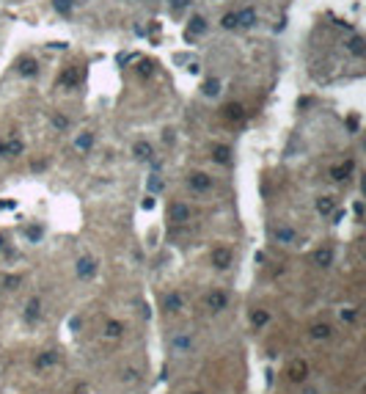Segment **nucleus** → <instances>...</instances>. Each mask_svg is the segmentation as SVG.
I'll return each mask as SVG.
<instances>
[{"label":"nucleus","instance_id":"1","mask_svg":"<svg viewBox=\"0 0 366 394\" xmlns=\"http://www.w3.org/2000/svg\"><path fill=\"white\" fill-rule=\"evenodd\" d=\"M308 375H311V370H308V361H303V358H292L289 364H286V378H289V383H306Z\"/></svg>","mask_w":366,"mask_h":394},{"label":"nucleus","instance_id":"2","mask_svg":"<svg viewBox=\"0 0 366 394\" xmlns=\"http://www.w3.org/2000/svg\"><path fill=\"white\" fill-rule=\"evenodd\" d=\"M187 185H190V191L193 193H209L212 191V177H209V174H204V171H193L187 177Z\"/></svg>","mask_w":366,"mask_h":394},{"label":"nucleus","instance_id":"3","mask_svg":"<svg viewBox=\"0 0 366 394\" xmlns=\"http://www.w3.org/2000/svg\"><path fill=\"white\" fill-rule=\"evenodd\" d=\"M209 262H212L218 270H226V268H231V262H234V254H231L226 245H218V248H212V254H209Z\"/></svg>","mask_w":366,"mask_h":394},{"label":"nucleus","instance_id":"4","mask_svg":"<svg viewBox=\"0 0 366 394\" xmlns=\"http://www.w3.org/2000/svg\"><path fill=\"white\" fill-rule=\"evenodd\" d=\"M61 361V353L58 350H44V353H39V356H36V361H33V367L36 370H50V367H55Z\"/></svg>","mask_w":366,"mask_h":394},{"label":"nucleus","instance_id":"5","mask_svg":"<svg viewBox=\"0 0 366 394\" xmlns=\"http://www.w3.org/2000/svg\"><path fill=\"white\" fill-rule=\"evenodd\" d=\"M226 306H229V295H226L223 290H212V293L207 295V309L209 311H223Z\"/></svg>","mask_w":366,"mask_h":394},{"label":"nucleus","instance_id":"6","mask_svg":"<svg viewBox=\"0 0 366 394\" xmlns=\"http://www.w3.org/2000/svg\"><path fill=\"white\" fill-rule=\"evenodd\" d=\"M182 306H184L182 293H168L166 298H163V309H166L168 314H177V311H182Z\"/></svg>","mask_w":366,"mask_h":394},{"label":"nucleus","instance_id":"7","mask_svg":"<svg viewBox=\"0 0 366 394\" xmlns=\"http://www.w3.org/2000/svg\"><path fill=\"white\" fill-rule=\"evenodd\" d=\"M96 273V259L94 257H80L77 259V276L80 279H91Z\"/></svg>","mask_w":366,"mask_h":394},{"label":"nucleus","instance_id":"8","mask_svg":"<svg viewBox=\"0 0 366 394\" xmlns=\"http://www.w3.org/2000/svg\"><path fill=\"white\" fill-rule=\"evenodd\" d=\"M333 336V325L331 322H314L311 325V339H317V342H325V339H331Z\"/></svg>","mask_w":366,"mask_h":394},{"label":"nucleus","instance_id":"9","mask_svg":"<svg viewBox=\"0 0 366 394\" xmlns=\"http://www.w3.org/2000/svg\"><path fill=\"white\" fill-rule=\"evenodd\" d=\"M314 265H319V268L333 265V248H331V245H322V248L314 251Z\"/></svg>","mask_w":366,"mask_h":394},{"label":"nucleus","instance_id":"10","mask_svg":"<svg viewBox=\"0 0 366 394\" xmlns=\"http://www.w3.org/2000/svg\"><path fill=\"white\" fill-rule=\"evenodd\" d=\"M171 221L174 223H187L190 221V207L187 204H182V201L171 204Z\"/></svg>","mask_w":366,"mask_h":394},{"label":"nucleus","instance_id":"11","mask_svg":"<svg viewBox=\"0 0 366 394\" xmlns=\"http://www.w3.org/2000/svg\"><path fill=\"white\" fill-rule=\"evenodd\" d=\"M42 317V300L39 298H30L28 303H25V320L28 322H36Z\"/></svg>","mask_w":366,"mask_h":394},{"label":"nucleus","instance_id":"12","mask_svg":"<svg viewBox=\"0 0 366 394\" xmlns=\"http://www.w3.org/2000/svg\"><path fill=\"white\" fill-rule=\"evenodd\" d=\"M102 334H105L107 339H118V336H124V322H121V320H107Z\"/></svg>","mask_w":366,"mask_h":394},{"label":"nucleus","instance_id":"13","mask_svg":"<svg viewBox=\"0 0 366 394\" xmlns=\"http://www.w3.org/2000/svg\"><path fill=\"white\" fill-rule=\"evenodd\" d=\"M237 25H240V28H254L256 25V11L254 8H242V11H237Z\"/></svg>","mask_w":366,"mask_h":394},{"label":"nucleus","instance_id":"14","mask_svg":"<svg viewBox=\"0 0 366 394\" xmlns=\"http://www.w3.org/2000/svg\"><path fill=\"white\" fill-rule=\"evenodd\" d=\"M17 72L22 75V78H33L36 72H39V64H36L33 58H22V61H19V66H17Z\"/></svg>","mask_w":366,"mask_h":394},{"label":"nucleus","instance_id":"15","mask_svg":"<svg viewBox=\"0 0 366 394\" xmlns=\"http://www.w3.org/2000/svg\"><path fill=\"white\" fill-rule=\"evenodd\" d=\"M204 30H207V19H204V17H193V19H190V25H187V39L201 36Z\"/></svg>","mask_w":366,"mask_h":394},{"label":"nucleus","instance_id":"16","mask_svg":"<svg viewBox=\"0 0 366 394\" xmlns=\"http://www.w3.org/2000/svg\"><path fill=\"white\" fill-rule=\"evenodd\" d=\"M212 160H215V163H220V166H226V163L231 160V149H229V146H223V143L212 146Z\"/></svg>","mask_w":366,"mask_h":394},{"label":"nucleus","instance_id":"17","mask_svg":"<svg viewBox=\"0 0 366 394\" xmlns=\"http://www.w3.org/2000/svg\"><path fill=\"white\" fill-rule=\"evenodd\" d=\"M333 209H336V198H333V196L317 198V212L319 215H333Z\"/></svg>","mask_w":366,"mask_h":394},{"label":"nucleus","instance_id":"18","mask_svg":"<svg viewBox=\"0 0 366 394\" xmlns=\"http://www.w3.org/2000/svg\"><path fill=\"white\" fill-rule=\"evenodd\" d=\"M353 166H355L353 160L342 163V166H333V168H331V177L336 179V182H342V179H347V177H350V171H353Z\"/></svg>","mask_w":366,"mask_h":394},{"label":"nucleus","instance_id":"19","mask_svg":"<svg viewBox=\"0 0 366 394\" xmlns=\"http://www.w3.org/2000/svg\"><path fill=\"white\" fill-rule=\"evenodd\" d=\"M132 155H135L138 160H152V143H146V141H138L135 146H132Z\"/></svg>","mask_w":366,"mask_h":394},{"label":"nucleus","instance_id":"20","mask_svg":"<svg viewBox=\"0 0 366 394\" xmlns=\"http://www.w3.org/2000/svg\"><path fill=\"white\" fill-rule=\"evenodd\" d=\"M91 146H94V135H91V132H80L77 141H75V149L77 152H89Z\"/></svg>","mask_w":366,"mask_h":394},{"label":"nucleus","instance_id":"21","mask_svg":"<svg viewBox=\"0 0 366 394\" xmlns=\"http://www.w3.org/2000/svg\"><path fill=\"white\" fill-rule=\"evenodd\" d=\"M275 240L278 243H295V229H289V226H275Z\"/></svg>","mask_w":366,"mask_h":394},{"label":"nucleus","instance_id":"22","mask_svg":"<svg viewBox=\"0 0 366 394\" xmlns=\"http://www.w3.org/2000/svg\"><path fill=\"white\" fill-rule=\"evenodd\" d=\"M201 91H204V97H218V94H220V80H218V78H209V80H204Z\"/></svg>","mask_w":366,"mask_h":394},{"label":"nucleus","instance_id":"23","mask_svg":"<svg viewBox=\"0 0 366 394\" xmlns=\"http://www.w3.org/2000/svg\"><path fill=\"white\" fill-rule=\"evenodd\" d=\"M223 113H226V119L240 121L242 116H245V107H242V105H237V102H231V105H226V107H223Z\"/></svg>","mask_w":366,"mask_h":394},{"label":"nucleus","instance_id":"24","mask_svg":"<svg viewBox=\"0 0 366 394\" xmlns=\"http://www.w3.org/2000/svg\"><path fill=\"white\" fill-rule=\"evenodd\" d=\"M75 3L77 0H53V6L58 14H64V17H69L72 11H75Z\"/></svg>","mask_w":366,"mask_h":394},{"label":"nucleus","instance_id":"25","mask_svg":"<svg viewBox=\"0 0 366 394\" xmlns=\"http://www.w3.org/2000/svg\"><path fill=\"white\" fill-rule=\"evenodd\" d=\"M138 381H141V370H138V367L121 370V383H138Z\"/></svg>","mask_w":366,"mask_h":394},{"label":"nucleus","instance_id":"26","mask_svg":"<svg viewBox=\"0 0 366 394\" xmlns=\"http://www.w3.org/2000/svg\"><path fill=\"white\" fill-rule=\"evenodd\" d=\"M22 152H25V143L19 141V138L6 141V155H14V157H17V155H22Z\"/></svg>","mask_w":366,"mask_h":394},{"label":"nucleus","instance_id":"27","mask_svg":"<svg viewBox=\"0 0 366 394\" xmlns=\"http://www.w3.org/2000/svg\"><path fill=\"white\" fill-rule=\"evenodd\" d=\"M267 320H270V314H267L265 309H254V311H251V322H254L256 328H262V325H267Z\"/></svg>","mask_w":366,"mask_h":394},{"label":"nucleus","instance_id":"28","mask_svg":"<svg viewBox=\"0 0 366 394\" xmlns=\"http://www.w3.org/2000/svg\"><path fill=\"white\" fill-rule=\"evenodd\" d=\"M190 345H193V339H190L187 334H182V336H174V347H177V353H184V350H190Z\"/></svg>","mask_w":366,"mask_h":394},{"label":"nucleus","instance_id":"29","mask_svg":"<svg viewBox=\"0 0 366 394\" xmlns=\"http://www.w3.org/2000/svg\"><path fill=\"white\" fill-rule=\"evenodd\" d=\"M58 80H61V83H64V86H75L77 80H80V72H77V69H66V72H64V75H61Z\"/></svg>","mask_w":366,"mask_h":394},{"label":"nucleus","instance_id":"30","mask_svg":"<svg viewBox=\"0 0 366 394\" xmlns=\"http://www.w3.org/2000/svg\"><path fill=\"white\" fill-rule=\"evenodd\" d=\"M347 47H350L353 55H364V39H361V36H353V39L347 42Z\"/></svg>","mask_w":366,"mask_h":394},{"label":"nucleus","instance_id":"31","mask_svg":"<svg viewBox=\"0 0 366 394\" xmlns=\"http://www.w3.org/2000/svg\"><path fill=\"white\" fill-rule=\"evenodd\" d=\"M220 25H223L226 30H234V28H240V25H237V11H229V14H223Z\"/></svg>","mask_w":366,"mask_h":394},{"label":"nucleus","instance_id":"32","mask_svg":"<svg viewBox=\"0 0 366 394\" xmlns=\"http://www.w3.org/2000/svg\"><path fill=\"white\" fill-rule=\"evenodd\" d=\"M19 284H22L19 276H6V279H3V287H6V290H17Z\"/></svg>","mask_w":366,"mask_h":394},{"label":"nucleus","instance_id":"33","mask_svg":"<svg viewBox=\"0 0 366 394\" xmlns=\"http://www.w3.org/2000/svg\"><path fill=\"white\" fill-rule=\"evenodd\" d=\"M138 72H141L143 78H149V75L154 72V64L152 61H141V64H138Z\"/></svg>","mask_w":366,"mask_h":394},{"label":"nucleus","instance_id":"34","mask_svg":"<svg viewBox=\"0 0 366 394\" xmlns=\"http://www.w3.org/2000/svg\"><path fill=\"white\" fill-rule=\"evenodd\" d=\"M53 127L66 130V127H69V119H66V116H61V113H55V116H53Z\"/></svg>","mask_w":366,"mask_h":394},{"label":"nucleus","instance_id":"35","mask_svg":"<svg viewBox=\"0 0 366 394\" xmlns=\"http://www.w3.org/2000/svg\"><path fill=\"white\" fill-rule=\"evenodd\" d=\"M339 317H342V322H353L355 320V309H350V306H347V309L339 311Z\"/></svg>","mask_w":366,"mask_h":394},{"label":"nucleus","instance_id":"36","mask_svg":"<svg viewBox=\"0 0 366 394\" xmlns=\"http://www.w3.org/2000/svg\"><path fill=\"white\" fill-rule=\"evenodd\" d=\"M168 3H171V8H174V11H182V8H187V6H190V0H168Z\"/></svg>","mask_w":366,"mask_h":394},{"label":"nucleus","instance_id":"37","mask_svg":"<svg viewBox=\"0 0 366 394\" xmlns=\"http://www.w3.org/2000/svg\"><path fill=\"white\" fill-rule=\"evenodd\" d=\"M25 234H28V240H39V237H42V226H28V232H25Z\"/></svg>","mask_w":366,"mask_h":394},{"label":"nucleus","instance_id":"38","mask_svg":"<svg viewBox=\"0 0 366 394\" xmlns=\"http://www.w3.org/2000/svg\"><path fill=\"white\" fill-rule=\"evenodd\" d=\"M149 188H152V191H160V188H163V179H160L157 174H154V177H152V182H149Z\"/></svg>","mask_w":366,"mask_h":394},{"label":"nucleus","instance_id":"39","mask_svg":"<svg viewBox=\"0 0 366 394\" xmlns=\"http://www.w3.org/2000/svg\"><path fill=\"white\" fill-rule=\"evenodd\" d=\"M75 394H89V386H86V383H80V386H75Z\"/></svg>","mask_w":366,"mask_h":394},{"label":"nucleus","instance_id":"40","mask_svg":"<svg viewBox=\"0 0 366 394\" xmlns=\"http://www.w3.org/2000/svg\"><path fill=\"white\" fill-rule=\"evenodd\" d=\"M152 207H154V198L146 196V198H143V209H152Z\"/></svg>","mask_w":366,"mask_h":394},{"label":"nucleus","instance_id":"41","mask_svg":"<svg viewBox=\"0 0 366 394\" xmlns=\"http://www.w3.org/2000/svg\"><path fill=\"white\" fill-rule=\"evenodd\" d=\"M0 157H6V141H0Z\"/></svg>","mask_w":366,"mask_h":394},{"label":"nucleus","instance_id":"42","mask_svg":"<svg viewBox=\"0 0 366 394\" xmlns=\"http://www.w3.org/2000/svg\"><path fill=\"white\" fill-rule=\"evenodd\" d=\"M306 394H317V389H306Z\"/></svg>","mask_w":366,"mask_h":394}]
</instances>
